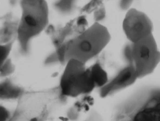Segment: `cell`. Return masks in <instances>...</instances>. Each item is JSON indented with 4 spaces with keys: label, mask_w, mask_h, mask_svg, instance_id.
I'll use <instances>...</instances> for the list:
<instances>
[{
    "label": "cell",
    "mask_w": 160,
    "mask_h": 121,
    "mask_svg": "<svg viewBox=\"0 0 160 121\" xmlns=\"http://www.w3.org/2000/svg\"><path fill=\"white\" fill-rule=\"evenodd\" d=\"M64 97L58 86L44 90L25 91L18 99L8 121H46L52 109Z\"/></svg>",
    "instance_id": "cell-1"
},
{
    "label": "cell",
    "mask_w": 160,
    "mask_h": 121,
    "mask_svg": "<svg viewBox=\"0 0 160 121\" xmlns=\"http://www.w3.org/2000/svg\"><path fill=\"white\" fill-rule=\"evenodd\" d=\"M126 52L135 69L142 72L152 71L160 60V52L152 34L128 45Z\"/></svg>",
    "instance_id": "cell-2"
},
{
    "label": "cell",
    "mask_w": 160,
    "mask_h": 121,
    "mask_svg": "<svg viewBox=\"0 0 160 121\" xmlns=\"http://www.w3.org/2000/svg\"><path fill=\"white\" fill-rule=\"evenodd\" d=\"M95 25L76 40L77 57L82 62L98 53L107 42L108 36L104 29Z\"/></svg>",
    "instance_id": "cell-3"
},
{
    "label": "cell",
    "mask_w": 160,
    "mask_h": 121,
    "mask_svg": "<svg viewBox=\"0 0 160 121\" xmlns=\"http://www.w3.org/2000/svg\"><path fill=\"white\" fill-rule=\"evenodd\" d=\"M85 70L82 62L74 59L70 60L58 86L63 96L75 97L82 93V76Z\"/></svg>",
    "instance_id": "cell-4"
},
{
    "label": "cell",
    "mask_w": 160,
    "mask_h": 121,
    "mask_svg": "<svg viewBox=\"0 0 160 121\" xmlns=\"http://www.w3.org/2000/svg\"><path fill=\"white\" fill-rule=\"evenodd\" d=\"M123 28L128 38L133 43L152 34L153 25L144 13L131 8L126 15Z\"/></svg>",
    "instance_id": "cell-5"
},
{
    "label": "cell",
    "mask_w": 160,
    "mask_h": 121,
    "mask_svg": "<svg viewBox=\"0 0 160 121\" xmlns=\"http://www.w3.org/2000/svg\"><path fill=\"white\" fill-rule=\"evenodd\" d=\"M25 92L10 79H5L0 84V98L2 100L18 99Z\"/></svg>",
    "instance_id": "cell-6"
},
{
    "label": "cell",
    "mask_w": 160,
    "mask_h": 121,
    "mask_svg": "<svg viewBox=\"0 0 160 121\" xmlns=\"http://www.w3.org/2000/svg\"><path fill=\"white\" fill-rule=\"evenodd\" d=\"M90 70L96 86L102 87L106 83L108 80L107 73L99 64L94 65Z\"/></svg>",
    "instance_id": "cell-7"
},
{
    "label": "cell",
    "mask_w": 160,
    "mask_h": 121,
    "mask_svg": "<svg viewBox=\"0 0 160 121\" xmlns=\"http://www.w3.org/2000/svg\"><path fill=\"white\" fill-rule=\"evenodd\" d=\"M135 71L133 67H127L122 71L115 80V83L118 85H124L131 78Z\"/></svg>",
    "instance_id": "cell-8"
},
{
    "label": "cell",
    "mask_w": 160,
    "mask_h": 121,
    "mask_svg": "<svg viewBox=\"0 0 160 121\" xmlns=\"http://www.w3.org/2000/svg\"><path fill=\"white\" fill-rule=\"evenodd\" d=\"M9 111L4 106L0 105V121H8L11 118Z\"/></svg>",
    "instance_id": "cell-9"
},
{
    "label": "cell",
    "mask_w": 160,
    "mask_h": 121,
    "mask_svg": "<svg viewBox=\"0 0 160 121\" xmlns=\"http://www.w3.org/2000/svg\"><path fill=\"white\" fill-rule=\"evenodd\" d=\"M13 71V68L10 64L3 66L0 69V76L6 77L12 73Z\"/></svg>",
    "instance_id": "cell-10"
},
{
    "label": "cell",
    "mask_w": 160,
    "mask_h": 121,
    "mask_svg": "<svg viewBox=\"0 0 160 121\" xmlns=\"http://www.w3.org/2000/svg\"><path fill=\"white\" fill-rule=\"evenodd\" d=\"M25 20L28 25L31 26H35L36 25V22L35 20L32 17L29 15L25 17Z\"/></svg>",
    "instance_id": "cell-11"
},
{
    "label": "cell",
    "mask_w": 160,
    "mask_h": 121,
    "mask_svg": "<svg viewBox=\"0 0 160 121\" xmlns=\"http://www.w3.org/2000/svg\"><path fill=\"white\" fill-rule=\"evenodd\" d=\"M6 50L5 48L1 46L0 47V60L1 65L3 63L6 55Z\"/></svg>",
    "instance_id": "cell-12"
},
{
    "label": "cell",
    "mask_w": 160,
    "mask_h": 121,
    "mask_svg": "<svg viewBox=\"0 0 160 121\" xmlns=\"http://www.w3.org/2000/svg\"><path fill=\"white\" fill-rule=\"evenodd\" d=\"M86 23V20L84 17H81L79 18L78 20L77 24L79 25H82L85 24Z\"/></svg>",
    "instance_id": "cell-13"
}]
</instances>
